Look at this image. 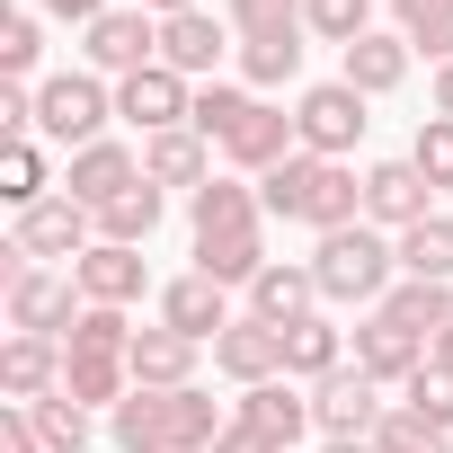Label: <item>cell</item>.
Segmentation results:
<instances>
[{
    "label": "cell",
    "mask_w": 453,
    "mask_h": 453,
    "mask_svg": "<svg viewBox=\"0 0 453 453\" xmlns=\"http://www.w3.org/2000/svg\"><path fill=\"white\" fill-rule=\"evenodd\" d=\"M125 187H142V160H134L125 142H89V151H72V178H63V196H81V204L98 213V204H116Z\"/></svg>",
    "instance_id": "9a60e30c"
},
{
    "label": "cell",
    "mask_w": 453,
    "mask_h": 453,
    "mask_svg": "<svg viewBox=\"0 0 453 453\" xmlns=\"http://www.w3.org/2000/svg\"><path fill=\"white\" fill-rule=\"evenodd\" d=\"M142 178H151V187H187V196H196V187L213 178V151H204V134H196V125H178V134H151V142H142Z\"/></svg>",
    "instance_id": "44dd1931"
},
{
    "label": "cell",
    "mask_w": 453,
    "mask_h": 453,
    "mask_svg": "<svg viewBox=\"0 0 453 453\" xmlns=\"http://www.w3.org/2000/svg\"><path fill=\"white\" fill-rule=\"evenodd\" d=\"M373 311H391L400 329H418V338H435V329L453 320V285H426V276H400V285H391V294H382Z\"/></svg>",
    "instance_id": "4316f807"
},
{
    "label": "cell",
    "mask_w": 453,
    "mask_h": 453,
    "mask_svg": "<svg viewBox=\"0 0 453 453\" xmlns=\"http://www.w3.org/2000/svg\"><path fill=\"white\" fill-rule=\"evenodd\" d=\"M116 116H125V125H142V142H151V134H178V125L196 116V89H187V72L142 63L134 81H116Z\"/></svg>",
    "instance_id": "5b68a950"
},
{
    "label": "cell",
    "mask_w": 453,
    "mask_h": 453,
    "mask_svg": "<svg viewBox=\"0 0 453 453\" xmlns=\"http://www.w3.org/2000/svg\"><path fill=\"white\" fill-rule=\"evenodd\" d=\"M391 267H400V241H382L373 222H347V232H320V250H311L320 303H382V294H391Z\"/></svg>",
    "instance_id": "6da1fadb"
},
{
    "label": "cell",
    "mask_w": 453,
    "mask_h": 453,
    "mask_svg": "<svg viewBox=\"0 0 453 453\" xmlns=\"http://www.w3.org/2000/svg\"><path fill=\"white\" fill-rule=\"evenodd\" d=\"M303 36H311V27H294V36H250V45H241V81H250V89L303 81Z\"/></svg>",
    "instance_id": "f546056e"
},
{
    "label": "cell",
    "mask_w": 453,
    "mask_h": 453,
    "mask_svg": "<svg viewBox=\"0 0 453 453\" xmlns=\"http://www.w3.org/2000/svg\"><path fill=\"white\" fill-rule=\"evenodd\" d=\"M241 36H232V19H213V10H187V19H160V63L169 72H187V81H204L222 54H232Z\"/></svg>",
    "instance_id": "8fae6325"
},
{
    "label": "cell",
    "mask_w": 453,
    "mask_h": 453,
    "mask_svg": "<svg viewBox=\"0 0 453 453\" xmlns=\"http://www.w3.org/2000/svg\"><path fill=\"white\" fill-rule=\"evenodd\" d=\"M81 54H89V72L134 81L142 63H160V19H151V10H107V19L81 36Z\"/></svg>",
    "instance_id": "ba28073f"
},
{
    "label": "cell",
    "mask_w": 453,
    "mask_h": 453,
    "mask_svg": "<svg viewBox=\"0 0 453 453\" xmlns=\"http://www.w3.org/2000/svg\"><path fill=\"white\" fill-rule=\"evenodd\" d=\"M426 365H435V373H453V320H444V329L426 338Z\"/></svg>",
    "instance_id": "c3c4849f"
},
{
    "label": "cell",
    "mask_w": 453,
    "mask_h": 453,
    "mask_svg": "<svg viewBox=\"0 0 453 453\" xmlns=\"http://www.w3.org/2000/svg\"><path fill=\"white\" fill-rule=\"evenodd\" d=\"M276 258H267V241L258 232H222V241H196V276H213V285H258Z\"/></svg>",
    "instance_id": "484cf974"
},
{
    "label": "cell",
    "mask_w": 453,
    "mask_h": 453,
    "mask_svg": "<svg viewBox=\"0 0 453 453\" xmlns=\"http://www.w3.org/2000/svg\"><path fill=\"white\" fill-rule=\"evenodd\" d=\"M391 19H400L409 54H435V63H453V0H391Z\"/></svg>",
    "instance_id": "1f68e13d"
},
{
    "label": "cell",
    "mask_w": 453,
    "mask_h": 453,
    "mask_svg": "<svg viewBox=\"0 0 453 453\" xmlns=\"http://www.w3.org/2000/svg\"><path fill=\"white\" fill-rule=\"evenodd\" d=\"M213 365L232 373L241 391H258V382L285 373V329H267V320H232V329L213 338Z\"/></svg>",
    "instance_id": "7c38bea8"
},
{
    "label": "cell",
    "mask_w": 453,
    "mask_h": 453,
    "mask_svg": "<svg viewBox=\"0 0 453 453\" xmlns=\"http://www.w3.org/2000/svg\"><path fill=\"white\" fill-rule=\"evenodd\" d=\"M0 196H10L19 213L45 204V151H36V142H10V151H0Z\"/></svg>",
    "instance_id": "f35d334b"
},
{
    "label": "cell",
    "mask_w": 453,
    "mask_h": 453,
    "mask_svg": "<svg viewBox=\"0 0 453 453\" xmlns=\"http://www.w3.org/2000/svg\"><path fill=\"white\" fill-rule=\"evenodd\" d=\"M418 365H426V338L418 329H400L391 311H365V329H356V373H373V382H418Z\"/></svg>",
    "instance_id": "30bf717a"
},
{
    "label": "cell",
    "mask_w": 453,
    "mask_h": 453,
    "mask_svg": "<svg viewBox=\"0 0 453 453\" xmlns=\"http://www.w3.org/2000/svg\"><path fill=\"white\" fill-rule=\"evenodd\" d=\"M36 54H45L36 10H10V19H0V72H10V81H27V72H36Z\"/></svg>",
    "instance_id": "60d3db41"
},
{
    "label": "cell",
    "mask_w": 453,
    "mask_h": 453,
    "mask_svg": "<svg viewBox=\"0 0 453 453\" xmlns=\"http://www.w3.org/2000/svg\"><path fill=\"white\" fill-rule=\"evenodd\" d=\"M160 232V187L142 178V187H125L116 204H98V241H116V250H142Z\"/></svg>",
    "instance_id": "83f0119b"
},
{
    "label": "cell",
    "mask_w": 453,
    "mask_h": 453,
    "mask_svg": "<svg viewBox=\"0 0 453 453\" xmlns=\"http://www.w3.org/2000/svg\"><path fill=\"white\" fill-rule=\"evenodd\" d=\"M338 365H347V329H338V320L311 311V320L285 329V373H294V382H329Z\"/></svg>",
    "instance_id": "d4e9b609"
},
{
    "label": "cell",
    "mask_w": 453,
    "mask_h": 453,
    "mask_svg": "<svg viewBox=\"0 0 453 453\" xmlns=\"http://www.w3.org/2000/svg\"><path fill=\"white\" fill-rule=\"evenodd\" d=\"M213 453H285V444H276V435H258L250 418H232V426L213 435Z\"/></svg>",
    "instance_id": "bcb514c9"
},
{
    "label": "cell",
    "mask_w": 453,
    "mask_h": 453,
    "mask_svg": "<svg viewBox=\"0 0 453 453\" xmlns=\"http://www.w3.org/2000/svg\"><path fill=\"white\" fill-rule=\"evenodd\" d=\"M107 426H116L125 453H178V391H142V382H134Z\"/></svg>",
    "instance_id": "4fadbf2b"
},
{
    "label": "cell",
    "mask_w": 453,
    "mask_h": 453,
    "mask_svg": "<svg viewBox=\"0 0 453 453\" xmlns=\"http://www.w3.org/2000/svg\"><path fill=\"white\" fill-rule=\"evenodd\" d=\"M303 187H311V151L276 160V169L258 178V204H267V213H285V222H303Z\"/></svg>",
    "instance_id": "ab89813d"
},
{
    "label": "cell",
    "mask_w": 453,
    "mask_h": 453,
    "mask_svg": "<svg viewBox=\"0 0 453 453\" xmlns=\"http://www.w3.org/2000/svg\"><path fill=\"white\" fill-rule=\"evenodd\" d=\"M63 391H72L81 409H98V400L116 409V400L134 391V365H125V356H63Z\"/></svg>",
    "instance_id": "4dcf8cb0"
},
{
    "label": "cell",
    "mask_w": 453,
    "mask_h": 453,
    "mask_svg": "<svg viewBox=\"0 0 453 453\" xmlns=\"http://www.w3.org/2000/svg\"><path fill=\"white\" fill-rule=\"evenodd\" d=\"M0 453H45V426L27 400H0Z\"/></svg>",
    "instance_id": "ee69618b"
},
{
    "label": "cell",
    "mask_w": 453,
    "mask_h": 453,
    "mask_svg": "<svg viewBox=\"0 0 453 453\" xmlns=\"http://www.w3.org/2000/svg\"><path fill=\"white\" fill-rule=\"evenodd\" d=\"M72 276H81V303H116V311H125V303H142V285H151L142 250H116V241H98Z\"/></svg>",
    "instance_id": "d6986e66"
},
{
    "label": "cell",
    "mask_w": 453,
    "mask_h": 453,
    "mask_svg": "<svg viewBox=\"0 0 453 453\" xmlns=\"http://www.w3.org/2000/svg\"><path fill=\"white\" fill-rule=\"evenodd\" d=\"M338 81H347V89H365V98H391V89L409 81V36H382V27H373V36H356Z\"/></svg>",
    "instance_id": "cb8c5ba5"
},
{
    "label": "cell",
    "mask_w": 453,
    "mask_h": 453,
    "mask_svg": "<svg viewBox=\"0 0 453 453\" xmlns=\"http://www.w3.org/2000/svg\"><path fill=\"white\" fill-rule=\"evenodd\" d=\"M409 160H418V178H426V187H453V116H426V125H418V142H409Z\"/></svg>",
    "instance_id": "b9f144b4"
},
{
    "label": "cell",
    "mask_w": 453,
    "mask_h": 453,
    "mask_svg": "<svg viewBox=\"0 0 453 453\" xmlns=\"http://www.w3.org/2000/svg\"><path fill=\"white\" fill-rule=\"evenodd\" d=\"M125 365H134L142 391H187V382H196V338L169 329V320H160V329H134V356H125Z\"/></svg>",
    "instance_id": "2e32d148"
},
{
    "label": "cell",
    "mask_w": 453,
    "mask_h": 453,
    "mask_svg": "<svg viewBox=\"0 0 453 453\" xmlns=\"http://www.w3.org/2000/svg\"><path fill=\"white\" fill-rule=\"evenodd\" d=\"M241 418L258 426V435H276L285 453L311 435V400L294 391V373H276V382H258V391H241Z\"/></svg>",
    "instance_id": "7402d4cb"
},
{
    "label": "cell",
    "mask_w": 453,
    "mask_h": 453,
    "mask_svg": "<svg viewBox=\"0 0 453 453\" xmlns=\"http://www.w3.org/2000/svg\"><path fill=\"white\" fill-rule=\"evenodd\" d=\"M311 303H320V276H311V267H294V258H276V267L250 285V320H267V329L311 320Z\"/></svg>",
    "instance_id": "ffe728a7"
},
{
    "label": "cell",
    "mask_w": 453,
    "mask_h": 453,
    "mask_svg": "<svg viewBox=\"0 0 453 453\" xmlns=\"http://www.w3.org/2000/svg\"><path fill=\"white\" fill-rule=\"evenodd\" d=\"M258 187H241V178H204L196 196H187V222H196V241H222V232H258Z\"/></svg>",
    "instance_id": "e0dca14e"
},
{
    "label": "cell",
    "mask_w": 453,
    "mask_h": 453,
    "mask_svg": "<svg viewBox=\"0 0 453 453\" xmlns=\"http://www.w3.org/2000/svg\"><path fill=\"white\" fill-rule=\"evenodd\" d=\"M222 19H232L241 45H250V36H294V27H303V0H232Z\"/></svg>",
    "instance_id": "74e56055"
},
{
    "label": "cell",
    "mask_w": 453,
    "mask_h": 453,
    "mask_svg": "<svg viewBox=\"0 0 453 453\" xmlns=\"http://www.w3.org/2000/svg\"><path fill=\"white\" fill-rule=\"evenodd\" d=\"M0 391H10V400H45V391H63V356H54V338L10 329V347H0Z\"/></svg>",
    "instance_id": "603a6c76"
},
{
    "label": "cell",
    "mask_w": 453,
    "mask_h": 453,
    "mask_svg": "<svg viewBox=\"0 0 453 453\" xmlns=\"http://www.w3.org/2000/svg\"><path fill=\"white\" fill-rule=\"evenodd\" d=\"M0 134H10V142H27V134H36V89H27V81L0 89Z\"/></svg>",
    "instance_id": "f6af8a7d"
},
{
    "label": "cell",
    "mask_w": 453,
    "mask_h": 453,
    "mask_svg": "<svg viewBox=\"0 0 453 453\" xmlns=\"http://www.w3.org/2000/svg\"><path fill=\"white\" fill-rule=\"evenodd\" d=\"M63 356H134V320L116 311V303H89L81 320H72V347Z\"/></svg>",
    "instance_id": "d6a6232c"
},
{
    "label": "cell",
    "mask_w": 453,
    "mask_h": 453,
    "mask_svg": "<svg viewBox=\"0 0 453 453\" xmlns=\"http://www.w3.org/2000/svg\"><path fill=\"white\" fill-rule=\"evenodd\" d=\"M36 409V426H45V453H89V409L72 400V391H45V400H27Z\"/></svg>",
    "instance_id": "e575fe53"
},
{
    "label": "cell",
    "mask_w": 453,
    "mask_h": 453,
    "mask_svg": "<svg viewBox=\"0 0 453 453\" xmlns=\"http://www.w3.org/2000/svg\"><path fill=\"white\" fill-rule=\"evenodd\" d=\"M400 276H426V285H453V222L426 213L400 232Z\"/></svg>",
    "instance_id": "f1b7e54d"
},
{
    "label": "cell",
    "mask_w": 453,
    "mask_h": 453,
    "mask_svg": "<svg viewBox=\"0 0 453 453\" xmlns=\"http://www.w3.org/2000/svg\"><path fill=\"white\" fill-rule=\"evenodd\" d=\"M365 89H347V81H320V89H303L294 98V134H303V151H320V160H347L356 142H365Z\"/></svg>",
    "instance_id": "3957f363"
},
{
    "label": "cell",
    "mask_w": 453,
    "mask_h": 453,
    "mask_svg": "<svg viewBox=\"0 0 453 453\" xmlns=\"http://www.w3.org/2000/svg\"><path fill=\"white\" fill-rule=\"evenodd\" d=\"M303 27L320 36V45H356V36H373V0H303Z\"/></svg>",
    "instance_id": "836d02e7"
},
{
    "label": "cell",
    "mask_w": 453,
    "mask_h": 453,
    "mask_svg": "<svg viewBox=\"0 0 453 453\" xmlns=\"http://www.w3.org/2000/svg\"><path fill=\"white\" fill-rule=\"evenodd\" d=\"M320 453H373V444H320Z\"/></svg>",
    "instance_id": "816d5d0a"
},
{
    "label": "cell",
    "mask_w": 453,
    "mask_h": 453,
    "mask_svg": "<svg viewBox=\"0 0 453 453\" xmlns=\"http://www.w3.org/2000/svg\"><path fill=\"white\" fill-rule=\"evenodd\" d=\"M426 178H418V160H373L365 169V222H373V232H409V222H426Z\"/></svg>",
    "instance_id": "9c48e42d"
},
{
    "label": "cell",
    "mask_w": 453,
    "mask_h": 453,
    "mask_svg": "<svg viewBox=\"0 0 453 453\" xmlns=\"http://www.w3.org/2000/svg\"><path fill=\"white\" fill-rule=\"evenodd\" d=\"M250 107H258V98H250V89H232V81H213V89H196V116H187V125H196V134H204V142H232V134H241V116H250Z\"/></svg>",
    "instance_id": "d590c367"
},
{
    "label": "cell",
    "mask_w": 453,
    "mask_h": 453,
    "mask_svg": "<svg viewBox=\"0 0 453 453\" xmlns=\"http://www.w3.org/2000/svg\"><path fill=\"white\" fill-rule=\"evenodd\" d=\"M107 116H116V89H107L98 72H54V81L36 89V134H45V142L89 151V142H107Z\"/></svg>",
    "instance_id": "7a4b0ae2"
},
{
    "label": "cell",
    "mask_w": 453,
    "mask_h": 453,
    "mask_svg": "<svg viewBox=\"0 0 453 453\" xmlns=\"http://www.w3.org/2000/svg\"><path fill=\"white\" fill-rule=\"evenodd\" d=\"M81 311H89V303H81V276L27 267V276L10 285V329H27V338H72Z\"/></svg>",
    "instance_id": "52a82bcc"
},
{
    "label": "cell",
    "mask_w": 453,
    "mask_h": 453,
    "mask_svg": "<svg viewBox=\"0 0 453 453\" xmlns=\"http://www.w3.org/2000/svg\"><path fill=\"white\" fill-rule=\"evenodd\" d=\"M134 10H151V19H187L196 0H134Z\"/></svg>",
    "instance_id": "f907efd6"
},
{
    "label": "cell",
    "mask_w": 453,
    "mask_h": 453,
    "mask_svg": "<svg viewBox=\"0 0 453 453\" xmlns=\"http://www.w3.org/2000/svg\"><path fill=\"white\" fill-rule=\"evenodd\" d=\"M222 151H232V169H258V178H267L276 160H294V151H303V134H294V116H285V107H267V98H258Z\"/></svg>",
    "instance_id": "ac0fdd59"
},
{
    "label": "cell",
    "mask_w": 453,
    "mask_h": 453,
    "mask_svg": "<svg viewBox=\"0 0 453 453\" xmlns=\"http://www.w3.org/2000/svg\"><path fill=\"white\" fill-rule=\"evenodd\" d=\"M435 116H453V63H435Z\"/></svg>",
    "instance_id": "681fc988"
},
{
    "label": "cell",
    "mask_w": 453,
    "mask_h": 453,
    "mask_svg": "<svg viewBox=\"0 0 453 453\" xmlns=\"http://www.w3.org/2000/svg\"><path fill=\"white\" fill-rule=\"evenodd\" d=\"M45 19H72V27H81V36H89V27H98V19H107V0H45Z\"/></svg>",
    "instance_id": "7dc6e473"
},
{
    "label": "cell",
    "mask_w": 453,
    "mask_h": 453,
    "mask_svg": "<svg viewBox=\"0 0 453 453\" xmlns=\"http://www.w3.org/2000/svg\"><path fill=\"white\" fill-rule=\"evenodd\" d=\"M373 453H444V426H426V418L400 400V409H382V426H373Z\"/></svg>",
    "instance_id": "8d00e7d4"
},
{
    "label": "cell",
    "mask_w": 453,
    "mask_h": 453,
    "mask_svg": "<svg viewBox=\"0 0 453 453\" xmlns=\"http://www.w3.org/2000/svg\"><path fill=\"white\" fill-rule=\"evenodd\" d=\"M311 426H320L329 444H373V426H382V382L356 373V365H338L329 382H311Z\"/></svg>",
    "instance_id": "277c9868"
},
{
    "label": "cell",
    "mask_w": 453,
    "mask_h": 453,
    "mask_svg": "<svg viewBox=\"0 0 453 453\" xmlns=\"http://www.w3.org/2000/svg\"><path fill=\"white\" fill-rule=\"evenodd\" d=\"M409 409H418L426 426H444V435H453V373H435V365H418V382H409Z\"/></svg>",
    "instance_id": "7bdbcfd3"
},
{
    "label": "cell",
    "mask_w": 453,
    "mask_h": 453,
    "mask_svg": "<svg viewBox=\"0 0 453 453\" xmlns=\"http://www.w3.org/2000/svg\"><path fill=\"white\" fill-rule=\"evenodd\" d=\"M160 320L187 329L196 347H213L222 329H232V285H213V276H178V285L160 294Z\"/></svg>",
    "instance_id": "5bb4252c"
},
{
    "label": "cell",
    "mask_w": 453,
    "mask_h": 453,
    "mask_svg": "<svg viewBox=\"0 0 453 453\" xmlns=\"http://www.w3.org/2000/svg\"><path fill=\"white\" fill-rule=\"evenodd\" d=\"M19 250H27V258H72V267H81V258L98 250V213H89L81 196H45V204L19 213Z\"/></svg>",
    "instance_id": "8992f818"
}]
</instances>
